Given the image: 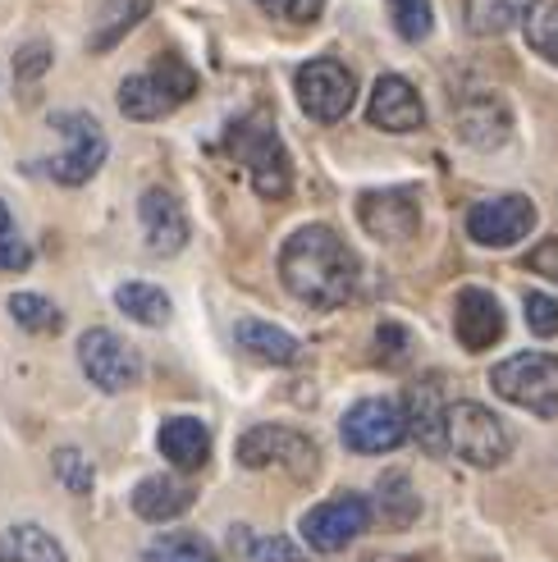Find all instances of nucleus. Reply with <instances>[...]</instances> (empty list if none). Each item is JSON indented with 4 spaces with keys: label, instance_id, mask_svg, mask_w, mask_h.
<instances>
[{
    "label": "nucleus",
    "instance_id": "f257e3e1",
    "mask_svg": "<svg viewBox=\"0 0 558 562\" xmlns=\"http://www.w3.org/2000/svg\"><path fill=\"white\" fill-rule=\"evenodd\" d=\"M279 279L298 302L316 306V312H334L357 293L361 266L330 224H302L279 247Z\"/></svg>",
    "mask_w": 558,
    "mask_h": 562
},
{
    "label": "nucleus",
    "instance_id": "f03ea898",
    "mask_svg": "<svg viewBox=\"0 0 558 562\" xmlns=\"http://www.w3.org/2000/svg\"><path fill=\"white\" fill-rule=\"evenodd\" d=\"M225 151L247 170V179H253V188L261 196H289L293 188V160H289V147L284 137L275 133V120L266 115V110H257V115H243L230 124L225 133Z\"/></svg>",
    "mask_w": 558,
    "mask_h": 562
},
{
    "label": "nucleus",
    "instance_id": "7ed1b4c3",
    "mask_svg": "<svg viewBox=\"0 0 558 562\" xmlns=\"http://www.w3.org/2000/svg\"><path fill=\"white\" fill-rule=\"evenodd\" d=\"M192 92H198V74L179 55H156V65L147 74H133L120 82V110H124V120L152 124V120H165L170 110H179L183 101H192Z\"/></svg>",
    "mask_w": 558,
    "mask_h": 562
},
{
    "label": "nucleus",
    "instance_id": "20e7f679",
    "mask_svg": "<svg viewBox=\"0 0 558 562\" xmlns=\"http://www.w3.org/2000/svg\"><path fill=\"white\" fill-rule=\"evenodd\" d=\"M444 453L462 458L467 467L490 471L513 453V435L504 430V420H499L490 407L449 403V412H444Z\"/></svg>",
    "mask_w": 558,
    "mask_h": 562
},
{
    "label": "nucleus",
    "instance_id": "39448f33",
    "mask_svg": "<svg viewBox=\"0 0 558 562\" xmlns=\"http://www.w3.org/2000/svg\"><path fill=\"white\" fill-rule=\"evenodd\" d=\"M51 128L55 133H65V151L60 156H51L42 170L55 179V183H65V188H78V183H88L101 165H105V128L88 115V110H55L51 115Z\"/></svg>",
    "mask_w": 558,
    "mask_h": 562
},
{
    "label": "nucleus",
    "instance_id": "423d86ee",
    "mask_svg": "<svg viewBox=\"0 0 558 562\" xmlns=\"http://www.w3.org/2000/svg\"><path fill=\"white\" fill-rule=\"evenodd\" d=\"M490 384L504 403L536 416H558V357L549 352H513L490 371Z\"/></svg>",
    "mask_w": 558,
    "mask_h": 562
},
{
    "label": "nucleus",
    "instance_id": "0eeeda50",
    "mask_svg": "<svg viewBox=\"0 0 558 562\" xmlns=\"http://www.w3.org/2000/svg\"><path fill=\"white\" fill-rule=\"evenodd\" d=\"M238 462L247 471H266V467H279L298 475V481H312L316 475V443L306 439L302 430H289V426H253L243 439H238Z\"/></svg>",
    "mask_w": 558,
    "mask_h": 562
},
{
    "label": "nucleus",
    "instance_id": "6e6552de",
    "mask_svg": "<svg viewBox=\"0 0 558 562\" xmlns=\"http://www.w3.org/2000/svg\"><path fill=\"white\" fill-rule=\"evenodd\" d=\"M293 88H298V101L302 110L312 115L316 124H339L353 101H357V78L348 65L339 60H330V55H321V60H306L293 78Z\"/></svg>",
    "mask_w": 558,
    "mask_h": 562
},
{
    "label": "nucleus",
    "instance_id": "1a4fd4ad",
    "mask_svg": "<svg viewBox=\"0 0 558 562\" xmlns=\"http://www.w3.org/2000/svg\"><path fill=\"white\" fill-rule=\"evenodd\" d=\"M536 229V206H532V196H522V192H504V196H486V202H477L467 211V234L477 247H513L522 243L526 234Z\"/></svg>",
    "mask_w": 558,
    "mask_h": 562
},
{
    "label": "nucleus",
    "instance_id": "9d476101",
    "mask_svg": "<svg viewBox=\"0 0 558 562\" xmlns=\"http://www.w3.org/2000/svg\"><path fill=\"white\" fill-rule=\"evenodd\" d=\"M78 361H82V375L105 393H124V389H133L137 380H143V357H137V348H129L120 334H110V329L82 334Z\"/></svg>",
    "mask_w": 558,
    "mask_h": 562
},
{
    "label": "nucleus",
    "instance_id": "9b49d317",
    "mask_svg": "<svg viewBox=\"0 0 558 562\" xmlns=\"http://www.w3.org/2000/svg\"><path fill=\"white\" fill-rule=\"evenodd\" d=\"M367 526H371V503L361 494H339V498L316 503V508L302 517V540L312 544L316 553H339Z\"/></svg>",
    "mask_w": 558,
    "mask_h": 562
},
{
    "label": "nucleus",
    "instance_id": "f8f14e48",
    "mask_svg": "<svg viewBox=\"0 0 558 562\" xmlns=\"http://www.w3.org/2000/svg\"><path fill=\"white\" fill-rule=\"evenodd\" d=\"M339 435L344 443L353 448V453H394V448L408 439V426H403V412L399 403H389V398H361L344 412L339 420Z\"/></svg>",
    "mask_w": 558,
    "mask_h": 562
},
{
    "label": "nucleus",
    "instance_id": "ddd939ff",
    "mask_svg": "<svg viewBox=\"0 0 558 562\" xmlns=\"http://www.w3.org/2000/svg\"><path fill=\"white\" fill-rule=\"evenodd\" d=\"M357 220L376 243H408L422 229V202L412 188H376L357 196Z\"/></svg>",
    "mask_w": 558,
    "mask_h": 562
},
{
    "label": "nucleus",
    "instance_id": "4468645a",
    "mask_svg": "<svg viewBox=\"0 0 558 562\" xmlns=\"http://www.w3.org/2000/svg\"><path fill=\"white\" fill-rule=\"evenodd\" d=\"M403 426L408 435L422 443V453L439 458L444 453V412H449V403H444V384L435 375H422L408 393H403Z\"/></svg>",
    "mask_w": 558,
    "mask_h": 562
},
{
    "label": "nucleus",
    "instance_id": "2eb2a0df",
    "mask_svg": "<svg viewBox=\"0 0 558 562\" xmlns=\"http://www.w3.org/2000/svg\"><path fill=\"white\" fill-rule=\"evenodd\" d=\"M367 120L384 133H416L426 124V105L416 97V88L399 74H384L376 78L371 101H367Z\"/></svg>",
    "mask_w": 558,
    "mask_h": 562
},
{
    "label": "nucleus",
    "instance_id": "dca6fc26",
    "mask_svg": "<svg viewBox=\"0 0 558 562\" xmlns=\"http://www.w3.org/2000/svg\"><path fill=\"white\" fill-rule=\"evenodd\" d=\"M454 329L467 352H486L504 339V306L490 289H462L454 306Z\"/></svg>",
    "mask_w": 558,
    "mask_h": 562
},
{
    "label": "nucleus",
    "instance_id": "f3484780",
    "mask_svg": "<svg viewBox=\"0 0 558 562\" xmlns=\"http://www.w3.org/2000/svg\"><path fill=\"white\" fill-rule=\"evenodd\" d=\"M137 220H143V238H147V247L156 251V257H175V251H183V243H188V215H183L175 192L147 188L143 202H137Z\"/></svg>",
    "mask_w": 558,
    "mask_h": 562
},
{
    "label": "nucleus",
    "instance_id": "a211bd4d",
    "mask_svg": "<svg viewBox=\"0 0 558 562\" xmlns=\"http://www.w3.org/2000/svg\"><path fill=\"white\" fill-rule=\"evenodd\" d=\"M509 133H513V115L499 97H477V101L458 105V137L467 147L494 151V147H504Z\"/></svg>",
    "mask_w": 558,
    "mask_h": 562
},
{
    "label": "nucleus",
    "instance_id": "6ab92c4d",
    "mask_svg": "<svg viewBox=\"0 0 558 562\" xmlns=\"http://www.w3.org/2000/svg\"><path fill=\"white\" fill-rule=\"evenodd\" d=\"M160 453L179 471H202L211 458V430L198 416H170L160 426Z\"/></svg>",
    "mask_w": 558,
    "mask_h": 562
},
{
    "label": "nucleus",
    "instance_id": "aec40b11",
    "mask_svg": "<svg viewBox=\"0 0 558 562\" xmlns=\"http://www.w3.org/2000/svg\"><path fill=\"white\" fill-rule=\"evenodd\" d=\"M192 485L175 481V475H147L143 485L133 490V513L143 521H175L192 508Z\"/></svg>",
    "mask_w": 558,
    "mask_h": 562
},
{
    "label": "nucleus",
    "instance_id": "412c9836",
    "mask_svg": "<svg viewBox=\"0 0 558 562\" xmlns=\"http://www.w3.org/2000/svg\"><path fill=\"white\" fill-rule=\"evenodd\" d=\"M234 339L247 357H257V361H270V367H293V361L302 357V344L293 339L289 329H279L270 321H238L234 329Z\"/></svg>",
    "mask_w": 558,
    "mask_h": 562
},
{
    "label": "nucleus",
    "instance_id": "4be33fe9",
    "mask_svg": "<svg viewBox=\"0 0 558 562\" xmlns=\"http://www.w3.org/2000/svg\"><path fill=\"white\" fill-rule=\"evenodd\" d=\"M536 0H467V27L477 37H504L532 14Z\"/></svg>",
    "mask_w": 558,
    "mask_h": 562
},
{
    "label": "nucleus",
    "instance_id": "5701e85b",
    "mask_svg": "<svg viewBox=\"0 0 558 562\" xmlns=\"http://www.w3.org/2000/svg\"><path fill=\"white\" fill-rule=\"evenodd\" d=\"M0 562H69V558L55 544V536H46L33 521H23L0 536Z\"/></svg>",
    "mask_w": 558,
    "mask_h": 562
},
{
    "label": "nucleus",
    "instance_id": "b1692460",
    "mask_svg": "<svg viewBox=\"0 0 558 562\" xmlns=\"http://www.w3.org/2000/svg\"><path fill=\"white\" fill-rule=\"evenodd\" d=\"M115 306L129 316V321H137V325H165L170 321V297H165V289H156V284H143V279H133V284H120L115 289Z\"/></svg>",
    "mask_w": 558,
    "mask_h": 562
},
{
    "label": "nucleus",
    "instance_id": "393cba45",
    "mask_svg": "<svg viewBox=\"0 0 558 562\" xmlns=\"http://www.w3.org/2000/svg\"><path fill=\"white\" fill-rule=\"evenodd\" d=\"M522 33H526V46L536 55H545L549 65H558V0H536L532 14L522 19Z\"/></svg>",
    "mask_w": 558,
    "mask_h": 562
},
{
    "label": "nucleus",
    "instance_id": "a878e982",
    "mask_svg": "<svg viewBox=\"0 0 558 562\" xmlns=\"http://www.w3.org/2000/svg\"><path fill=\"white\" fill-rule=\"evenodd\" d=\"M10 316H14L27 334H55V329L65 325L60 306L46 302L42 293H14V297H10Z\"/></svg>",
    "mask_w": 558,
    "mask_h": 562
},
{
    "label": "nucleus",
    "instance_id": "bb28decb",
    "mask_svg": "<svg viewBox=\"0 0 558 562\" xmlns=\"http://www.w3.org/2000/svg\"><path fill=\"white\" fill-rule=\"evenodd\" d=\"M416 494H412V481L403 471H389L384 481H380V513H384V521L389 526H408L412 517H416Z\"/></svg>",
    "mask_w": 558,
    "mask_h": 562
},
{
    "label": "nucleus",
    "instance_id": "cd10ccee",
    "mask_svg": "<svg viewBox=\"0 0 558 562\" xmlns=\"http://www.w3.org/2000/svg\"><path fill=\"white\" fill-rule=\"evenodd\" d=\"M389 5V19H394V33L403 42H426L431 27H435V10L431 0H384Z\"/></svg>",
    "mask_w": 558,
    "mask_h": 562
},
{
    "label": "nucleus",
    "instance_id": "c85d7f7f",
    "mask_svg": "<svg viewBox=\"0 0 558 562\" xmlns=\"http://www.w3.org/2000/svg\"><path fill=\"white\" fill-rule=\"evenodd\" d=\"M147 562H220L202 536H165L147 549Z\"/></svg>",
    "mask_w": 558,
    "mask_h": 562
},
{
    "label": "nucleus",
    "instance_id": "c756f323",
    "mask_svg": "<svg viewBox=\"0 0 558 562\" xmlns=\"http://www.w3.org/2000/svg\"><path fill=\"white\" fill-rule=\"evenodd\" d=\"M27 266H33V247L23 243V234L14 229L10 206L0 202V274H19Z\"/></svg>",
    "mask_w": 558,
    "mask_h": 562
},
{
    "label": "nucleus",
    "instance_id": "7c9ffc66",
    "mask_svg": "<svg viewBox=\"0 0 558 562\" xmlns=\"http://www.w3.org/2000/svg\"><path fill=\"white\" fill-rule=\"evenodd\" d=\"M234 544L243 549L247 562H302V553L279 536H247V530H234Z\"/></svg>",
    "mask_w": 558,
    "mask_h": 562
},
{
    "label": "nucleus",
    "instance_id": "2f4dec72",
    "mask_svg": "<svg viewBox=\"0 0 558 562\" xmlns=\"http://www.w3.org/2000/svg\"><path fill=\"white\" fill-rule=\"evenodd\" d=\"M55 475H60L65 481V490H74V494H88L92 490V462L78 453V448H60V453H55Z\"/></svg>",
    "mask_w": 558,
    "mask_h": 562
},
{
    "label": "nucleus",
    "instance_id": "473e14b6",
    "mask_svg": "<svg viewBox=\"0 0 558 562\" xmlns=\"http://www.w3.org/2000/svg\"><path fill=\"white\" fill-rule=\"evenodd\" d=\"M526 325H532L536 339H554V334H558V297L526 293Z\"/></svg>",
    "mask_w": 558,
    "mask_h": 562
},
{
    "label": "nucleus",
    "instance_id": "72a5a7b5",
    "mask_svg": "<svg viewBox=\"0 0 558 562\" xmlns=\"http://www.w3.org/2000/svg\"><path fill=\"white\" fill-rule=\"evenodd\" d=\"M147 10H152V0H129V5H124V10L115 14V19H110V23L101 27L97 37H92V50H105V46H115V42H120V37H124L129 27H133L137 19H143Z\"/></svg>",
    "mask_w": 558,
    "mask_h": 562
},
{
    "label": "nucleus",
    "instance_id": "f704fd0d",
    "mask_svg": "<svg viewBox=\"0 0 558 562\" xmlns=\"http://www.w3.org/2000/svg\"><path fill=\"white\" fill-rule=\"evenodd\" d=\"M257 5H261L270 19H284V23H312V19H321L325 0H257Z\"/></svg>",
    "mask_w": 558,
    "mask_h": 562
},
{
    "label": "nucleus",
    "instance_id": "c9c22d12",
    "mask_svg": "<svg viewBox=\"0 0 558 562\" xmlns=\"http://www.w3.org/2000/svg\"><path fill=\"white\" fill-rule=\"evenodd\" d=\"M46 65H51V46H46V42H33V46H23V50L14 55V74H19V78H42Z\"/></svg>",
    "mask_w": 558,
    "mask_h": 562
},
{
    "label": "nucleus",
    "instance_id": "e433bc0d",
    "mask_svg": "<svg viewBox=\"0 0 558 562\" xmlns=\"http://www.w3.org/2000/svg\"><path fill=\"white\" fill-rule=\"evenodd\" d=\"M526 270H536V274H545V279H554V284H558V238L540 243L532 257H526Z\"/></svg>",
    "mask_w": 558,
    "mask_h": 562
},
{
    "label": "nucleus",
    "instance_id": "4c0bfd02",
    "mask_svg": "<svg viewBox=\"0 0 558 562\" xmlns=\"http://www.w3.org/2000/svg\"><path fill=\"white\" fill-rule=\"evenodd\" d=\"M367 562H412V558H399V553H376V558H367Z\"/></svg>",
    "mask_w": 558,
    "mask_h": 562
}]
</instances>
